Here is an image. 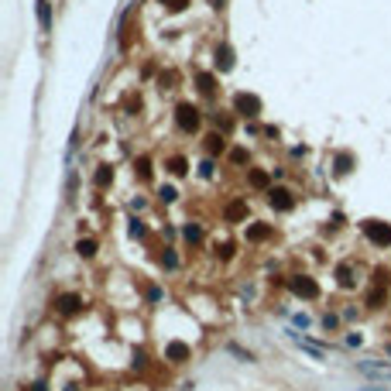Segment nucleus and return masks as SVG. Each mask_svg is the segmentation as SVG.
Segmentation results:
<instances>
[{
	"instance_id": "12",
	"label": "nucleus",
	"mask_w": 391,
	"mask_h": 391,
	"mask_svg": "<svg viewBox=\"0 0 391 391\" xmlns=\"http://www.w3.org/2000/svg\"><path fill=\"white\" fill-rule=\"evenodd\" d=\"M230 66H233V52H230L227 45H223V48H216V69H223V72H227Z\"/></svg>"
},
{
	"instance_id": "24",
	"label": "nucleus",
	"mask_w": 391,
	"mask_h": 391,
	"mask_svg": "<svg viewBox=\"0 0 391 391\" xmlns=\"http://www.w3.org/2000/svg\"><path fill=\"white\" fill-rule=\"evenodd\" d=\"M161 199H165V203H172V199H175V189H172V185H165V189H161Z\"/></svg>"
},
{
	"instance_id": "6",
	"label": "nucleus",
	"mask_w": 391,
	"mask_h": 391,
	"mask_svg": "<svg viewBox=\"0 0 391 391\" xmlns=\"http://www.w3.org/2000/svg\"><path fill=\"white\" fill-rule=\"evenodd\" d=\"M55 306H58L62 316H72V312H79L82 299H79V295H72V292H66V295H58V299H55Z\"/></svg>"
},
{
	"instance_id": "26",
	"label": "nucleus",
	"mask_w": 391,
	"mask_h": 391,
	"mask_svg": "<svg viewBox=\"0 0 391 391\" xmlns=\"http://www.w3.org/2000/svg\"><path fill=\"white\" fill-rule=\"evenodd\" d=\"M185 241H199V227H185Z\"/></svg>"
},
{
	"instance_id": "11",
	"label": "nucleus",
	"mask_w": 391,
	"mask_h": 391,
	"mask_svg": "<svg viewBox=\"0 0 391 391\" xmlns=\"http://www.w3.org/2000/svg\"><path fill=\"white\" fill-rule=\"evenodd\" d=\"M336 281H340L343 288H354V268L346 265V261H343L340 268H336Z\"/></svg>"
},
{
	"instance_id": "18",
	"label": "nucleus",
	"mask_w": 391,
	"mask_h": 391,
	"mask_svg": "<svg viewBox=\"0 0 391 391\" xmlns=\"http://www.w3.org/2000/svg\"><path fill=\"white\" fill-rule=\"evenodd\" d=\"M134 172H138L141 179H151V161H148V158H138V165H134Z\"/></svg>"
},
{
	"instance_id": "28",
	"label": "nucleus",
	"mask_w": 391,
	"mask_h": 391,
	"mask_svg": "<svg viewBox=\"0 0 391 391\" xmlns=\"http://www.w3.org/2000/svg\"><path fill=\"white\" fill-rule=\"evenodd\" d=\"M31 391H45V384H35V388H31Z\"/></svg>"
},
{
	"instance_id": "7",
	"label": "nucleus",
	"mask_w": 391,
	"mask_h": 391,
	"mask_svg": "<svg viewBox=\"0 0 391 391\" xmlns=\"http://www.w3.org/2000/svg\"><path fill=\"white\" fill-rule=\"evenodd\" d=\"M268 237H271V227H268V223H254V227H247V241L261 244V241H268Z\"/></svg>"
},
{
	"instance_id": "25",
	"label": "nucleus",
	"mask_w": 391,
	"mask_h": 391,
	"mask_svg": "<svg viewBox=\"0 0 391 391\" xmlns=\"http://www.w3.org/2000/svg\"><path fill=\"white\" fill-rule=\"evenodd\" d=\"M230 158H233V161H237V165H241V161H244V158H247V151H244V148H233V151H230Z\"/></svg>"
},
{
	"instance_id": "23",
	"label": "nucleus",
	"mask_w": 391,
	"mask_h": 391,
	"mask_svg": "<svg viewBox=\"0 0 391 391\" xmlns=\"http://www.w3.org/2000/svg\"><path fill=\"white\" fill-rule=\"evenodd\" d=\"M161 4H168V11H182L189 0H161Z\"/></svg>"
},
{
	"instance_id": "21",
	"label": "nucleus",
	"mask_w": 391,
	"mask_h": 391,
	"mask_svg": "<svg viewBox=\"0 0 391 391\" xmlns=\"http://www.w3.org/2000/svg\"><path fill=\"white\" fill-rule=\"evenodd\" d=\"M336 172H340V175L350 172V158H346V155H340V158H336Z\"/></svg>"
},
{
	"instance_id": "9",
	"label": "nucleus",
	"mask_w": 391,
	"mask_h": 391,
	"mask_svg": "<svg viewBox=\"0 0 391 391\" xmlns=\"http://www.w3.org/2000/svg\"><path fill=\"white\" fill-rule=\"evenodd\" d=\"M165 357H168V360H175V364H182L185 357H189V346H185V343H168Z\"/></svg>"
},
{
	"instance_id": "22",
	"label": "nucleus",
	"mask_w": 391,
	"mask_h": 391,
	"mask_svg": "<svg viewBox=\"0 0 391 391\" xmlns=\"http://www.w3.org/2000/svg\"><path fill=\"white\" fill-rule=\"evenodd\" d=\"M199 90H203V93H213V79H209V76H199Z\"/></svg>"
},
{
	"instance_id": "27",
	"label": "nucleus",
	"mask_w": 391,
	"mask_h": 391,
	"mask_svg": "<svg viewBox=\"0 0 391 391\" xmlns=\"http://www.w3.org/2000/svg\"><path fill=\"white\" fill-rule=\"evenodd\" d=\"M131 233H134V237H144V227H141L138 220H134V223H131Z\"/></svg>"
},
{
	"instance_id": "10",
	"label": "nucleus",
	"mask_w": 391,
	"mask_h": 391,
	"mask_svg": "<svg viewBox=\"0 0 391 391\" xmlns=\"http://www.w3.org/2000/svg\"><path fill=\"white\" fill-rule=\"evenodd\" d=\"M288 336H292V340H295V343H299L302 350H309V354L316 357V360L322 357V346H319V343H312V340H306V336H299V333H288Z\"/></svg>"
},
{
	"instance_id": "1",
	"label": "nucleus",
	"mask_w": 391,
	"mask_h": 391,
	"mask_svg": "<svg viewBox=\"0 0 391 391\" xmlns=\"http://www.w3.org/2000/svg\"><path fill=\"white\" fill-rule=\"evenodd\" d=\"M364 233H367V241H371V244H378V247L391 244V223H378V220H367V223H364Z\"/></svg>"
},
{
	"instance_id": "17",
	"label": "nucleus",
	"mask_w": 391,
	"mask_h": 391,
	"mask_svg": "<svg viewBox=\"0 0 391 391\" xmlns=\"http://www.w3.org/2000/svg\"><path fill=\"white\" fill-rule=\"evenodd\" d=\"M110 179H114V168H100V172H96V185H100V189H103V185H110Z\"/></svg>"
},
{
	"instance_id": "13",
	"label": "nucleus",
	"mask_w": 391,
	"mask_h": 391,
	"mask_svg": "<svg viewBox=\"0 0 391 391\" xmlns=\"http://www.w3.org/2000/svg\"><path fill=\"white\" fill-rule=\"evenodd\" d=\"M244 213H247V206H244L241 199H237V203H230V206H227V220H230V223H237V220H244Z\"/></svg>"
},
{
	"instance_id": "5",
	"label": "nucleus",
	"mask_w": 391,
	"mask_h": 391,
	"mask_svg": "<svg viewBox=\"0 0 391 391\" xmlns=\"http://www.w3.org/2000/svg\"><path fill=\"white\" fill-rule=\"evenodd\" d=\"M237 110H241L244 117H257V114H261V100H257V96L241 93V96H237Z\"/></svg>"
},
{
	"instance_id": "3",
	"label": "nucleus",
	"mask_w": 391,
	"mask_h": 391,
	"mask_svg": "<svg viewBox=\"0 0 391 391\" xmlns=\"http://www.w3.org/2000/svg\"><path fill=\"white\" fill-rule=\"evenodd\" d=\"M288 285H292V292H295L299 299H319V285H316L312 278H306V275H295Z\"/></svg>"
},
{
	"instance_id": "29",
	"label": "nucleus",
	"mask_w": 391,
	"mask_h": 391,
	"mask_svg": "<svg viewBox=\"0 0 391 391\" xmlns=\"http://www.w3.org/2000/svg\"><path fill=\"white\" fill-rule=\"evenodd\" d=\"M388 357H391V346H388Z\"/></svg>"
},
{
	"instance_id": "15",
	"label": "nucleus",
	"mask_w": 391,
	"mask_h": 391,
	"mask_svg": "<svg viewBox=\"0 0 391 391\" xmlns=\"http://www.w3.org/2000/svg\"><path fill=\"white\" fill-rule=\"evenodd\" d=\"M223 148H227V144H223L220 134H209V138H206V151H209V155H216V151H223Z\"/></svg>"
},
{
	"instance_id": "14",
	"label": "nucleus",
	"mask_w": 391,
	"mask_h": 391,
	"mask_svg": "<svg viewBox=\"0 0 391 391\" xmlns=\"http://www.w3.org/2000/svg\"><path fill=\"white\" fill-rule=\"evenodd\" d=\"M38 21H41V28L48 31V24H52V7H48V0H38Z\"/></svg>"
},
{
	"instance_id": "16",
	"label": "nucleus",
	"mask_w": 391,
	"mask_h": 391,
	"mask_svg": "<svg viewBox=\"0 0 391 391\" xmlns=\"http://www.w3.org/2000/svg\"><path fill=\"white\" fill-rule=\"evenodd\" d=\"M185 168H189V165H185V158H179V155H175V158H168V172H172V175H185Z\"/></svg>"
},
{
	"instance_id": "20",
	"label": "nucleus",
	"mask_w": 391,
	"mask_h": 391,
	"mask_svg": "<svg viewBox=\"0 0 391 391\" xmlns=\"http://www.w3.org/2000/svg\"><path fill=\"white\" fill-rule=\"evenodd\" d=\"M251 185H254V189H265V185H268V175L265 172H251Z\"/></svg>"
},
{
	"instance_id": "8",
	"label": "nucleus",
	"mask_w": 391,
	"mask_h": 391,
	"mask_svg": "<svg viewBox=\"0 0 391 391\" xmlns=\"http://www.w3.org/2000/svg\"><path fill=\"white\" fill-rule=\"evenodd\" d=\"M360 371L378 381H391V367H381V364H360Z\"/></svg>"
},
{
	"instance_id": "2",
	"label": "nucleus",
	"mask_w": 391,
	"mask_h": 391,
	"mask_svg": "<svg viewBox=\"0 0 391 391\" xmlns=\"http://www.w3.org/2000/svg\"><path fill=\"white\" fill-rule=\"evenodd\" d=\"M175 124H179V131H185V134L196 131V127H199V110H196L192 103H182L175 110Z\"/></svg>"
},
{
	"instance_id": "4",
	"label": "nucleus",
	"mask_w": 391,
	"mask_h": 391,
	"mask_svg": "<svg viewBox=\"0 0 391 391\" xmlns=\"http://www.w3.org/2000/svg\"><path fill=\"white\" fill-rule=\"evenodd\" d=\"M268 203H271L278 213H288V209L295 206V199H292V192H288V189H271V192H268Z\"/></svg>"
},
{
	"instance_id": "19",
	"label": "nucleus",
	"mask_w": 391,
	"mask_h": 391,
	"mask_svg": "<svg viewBox=\"0 0 391 391\" xmlns=\"http://www.w3.org/2000/svg\"><path fill=\"white\" fill-rule=\"evenodd\" d=\"M76 251H79L82 257H93V254H96V244H93V241H79V244H76Z\"/></svg>"
}]
</instances>
